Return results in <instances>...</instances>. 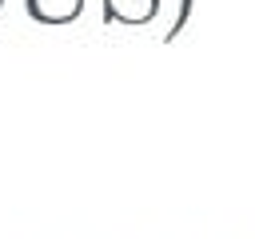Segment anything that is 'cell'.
<instances>
[{
	"mask_svg": "<svg viewBox=\"0 0 255 239\" xmlns=\"http://www.w3.org/2000/svg\"><path fill=\"white\" fill-rule=\"evenodd\" d=\"M0 4H4V0H0Z\"/></svg>",
	"mask_w": 255,
	"mask_h": 239,
	"instance_id": "6da1fadb",
	"label": "cell"
}]
</instances>
